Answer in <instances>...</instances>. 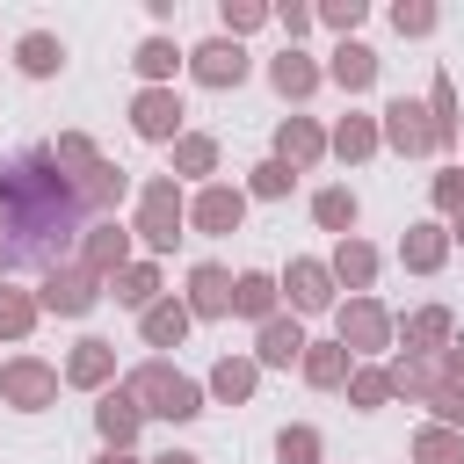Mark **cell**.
Instances as JSON below:
<instances>
[{
    "mask_svg": "<svg viewBox=\"0 0 464 464\" xmlns=\"http://www.w3.org/2000/svg\"><path fill=\"white\" fill-rule=\"evenodd\" d=\"M87 188L58 167V152L29 145L0 160V268H51L80 246Z\"/></svg>",
    "mask_w": 464,
    "mask_h": 464,
    "instance_id": "6da1fadb",
    "label": "cell"
}]
</instances>
